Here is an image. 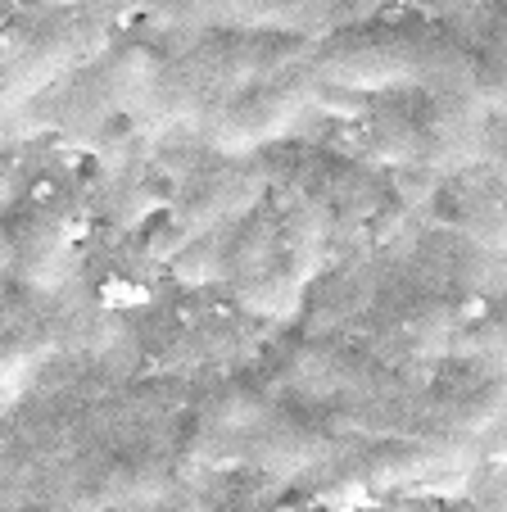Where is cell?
Returning a JSON list of instances; mask_svg holds the SVG:
<instances>
[{
  "label": "cell",
  "instance_id": "cell-1",
  "mask_svg": "<svg viewBox=\"0 0 507 512\" xmlns=\"http://www.w3.org/2000/svg\"><path fill=\"white\" fill-rule=\"evenodd\" d=\"M308 68L326 91H385V87H453L471 82L467 32L440 19H349L313 37Z\"/></svg>",
  "mask_w": 507,
  "mask_h": 512
},
{
  "label": "cell",
  "instance_id": "cell-2",
  "mask_svg": "<svg viewBox=\"0 0 507 512\" xmlns=\"http://www.w3.org/2000/svg\"><path fill=\"white\" fill-rule=\"evenodd\" d=\"M182 41L168 50H150L145 82L136 105L154 118L191 127L209 100L254 82L263 73L308 59L317 32L299 28H177Z\"/></svg>",
  "mask_w": 507,
  "mask_h": 512
},
{
  "label": "cell",
  "instance_id": "cell-3",
  "mask_svg": "<svg viewBox=\"0 0 507 512\" xmlns=\"http://www.w3.org/2000/svg\"><path fill=\"white\" fill-rule=\"evenodd\" d=\"M485 105L476 91L453 87H385L372 91L367 132L390 164L412 177H440L476 164Z\"/></svg>",
  "mask_w": 507,
  "mask_h": 512
},
{
  "label": "cell",
  "instance_id": "cell-4",
  "mask_svg": "<svg viewBox=\"0 0 507 512\" xmlns=\"http://www.w3.org/2000/svg\"><path fill=\"white\" fill-rule=\"evenodd\" d=\"M254 168L268 182V191H281L290 200L317 209L335 227H372L403 209V191L363 159L331 150L317 141H299L295 132L254 150Z\"/></svg>",
  "mask_w": 507,
  "mask_h": 512
},
{
  "label": "cell",
  "instance_id": "cell-5",
  "mask_svg": "<svg viewBox=\"0 0 507 512\" xmlns=\"http://www.w3.org/2000/svg\"><path fill=\"white\" fill-rule=\"evenodd\" d=\"M322 96H326V87L313 78L308 59H299V64L263 73L254 82H240L236 91L209 100L191 118V132L200 136L204 150H213V155H254L259 145L295 132L317 109Z\"/></svg>",
  "mask_w": 507,
  "mask_h": 512
},
{
  "label": "cell",
  "instance_id": "cell-6",
  "mask_svg": "<svg viewBox=\"0 0 507 512\" xmlns=\"http://www.w3.org/2000/svg\"><path fill=\"white\" fill-rule=\"evenodd\" d=\"M263 191H268V182L259 177L249 155H213L209 150V159L195 173H186L182 191H177L173 209H168V227L182 241H191L195 232H209V227L254 209L263 200Z\"/></svg>",
  "mask_w": 507,
  "mask_h": 512
},
{
  "label": "cell",
  "instance_id": "cell-7",
  "mask_svg": "<svg viewBox=\"0 0 507 512\" xmlns=\"http://www.w3.org/2000/svg\"><path fill=\"white\" fill-rule=\"evenodd\" d=\"M168 28H299L335 23V0H136Z\"/></svg>",
  "mask_w": 507,
  "mask_h": 512
},
{
  "label": "cell",
  "instance_id": "cell-8",
  "mask_svg": "<svg viewBox=\"0 0 507 512\" xmlns=\"http://www.w3.org/2000/svg\"><path fill=\"white\" fill-rule=\"evenodd\" d=\"M426 182H431L426 204H431L435 223L458 227L485 250H494L498 259H507V186L485 164L453 168V173L426 177Z\"/></svg>",
  "mask_w": 507,
  "mask_h": 512
},
{
  "label": "cell",
  "instance_id": "cell-9",
  "mask_svg": "<svg viewBox=\"0 0 507 512\" xmlns=\"http://www.w3.org/2000/svg\"><path fill=\"white\" fill-rule=\"evenodd\" d=\"M471 50V82L485 114L507 118V0H485L467 32Z\"/></svg>",
  "mask_w": 507,
  "mask_h": 512
},
{
  "label": "cell",
  "instance_id": "cell-10",
  "mask_svg": "<svg viewBox=\"0 0 507 512\" xmlns=\"http://www.w3.org/2000/svg\"><path fill=\"white\" fill-rule=\"evenodd\" d=\"M453 368H471V372H494L507 377V290L489 304L485 318H462L458 327L444 340V354Z\"/></svg>",
  "mask_w": 507,
  "mask_h": 512
},
{
  "label": "cell",
  "instance_id": "cell-11",
  "mask_svg": "<svg viewBox=\"0 0 507 512\" xmlns=\"http://www.w3.org/2000/svg\"><path fill=\"white\" fill-rule=\"evenodd\" d=\"M476 164H485L498 182L507 186V118L503 114H485V127H480V155Z\"/></svg>",
  "mask_w": 507,
  "mask_h": 512
},
{
  "label": "cell",
  "instance_id": "cell-12",
  "mask_svg": "<svg viewBox=\"0 0 507 512\" xmlns=\"http://www.w3.org/2000/svg\"><path fill=\"white\" fill-rule=\"evenodd\" d=\"M421 10L431 14V19L449 23V28H458V32H471L476 14L485 10V0H421Z\"/></svg>",
  "mask_w": 507,
  "mask_h": 512
}]
</instances>
